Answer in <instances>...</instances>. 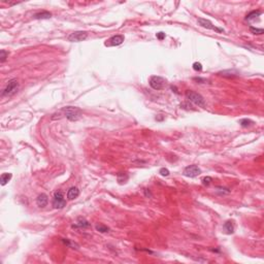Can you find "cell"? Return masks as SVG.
I'll use <instances>...</instances> for the list:
<instances>
[{
  "label": "cell",
  "mask_w": 264,
  "mask_h": 264,
  "mask_svg": "<svg viewBox=\"0 0 264 264\" xmlns=\"http://www.w3.org/2000/svg\"><path fill=\"white\" fill-rule=\"evenodd\" d=\"M62 117H66L69 121H78L82 117V110L75 106H65L60 110Z\"/></svg>",
  "instance_id": "6da1fadb"
},
{
  "label": "cell",
  "mask_w": 264,
  "mask_h": 264,
  "mask_svg": "<svg viewBox=\"0 0 264 264\" xmlns=\"http://www.w3.org/2000/svg\"><path fill=\"white\" fill-rule=\"evenodd\" d=\"M186 97L190 102H192L193 104H195V105H197L199 107H205V105H207L204 98L202 97L200 94L196 93V92L187 91L186 92Z\"/></svg>",
  "instance_id": "7a4b0ae2"
},
{
  "label": "cell",
  "mask_w": 264,
  "mask_h": 264,
  "mask_svg": "<svg viewBox=\"0 0 264 264\" xmlns=\"http://www.w3.org/2000/svg\"><path fill=\"white\" fill-rule=\"evenodd\" d=\"M18 89H19V83L16 79H11L8 81L6 87L3 89L1 93V97H8V96H13L14 94L17 93Z\"/></svg>",
  "instance_id": "3957f363"
},
{
  "label": "cell",
  "mask_w": 264,
  "mask_h": 264,
  "mask_svg": "<svg viewBox=\"0 0 264 264\" xmlns=\"http://www.w3.org/2000/svg\"><path fill=\"white\" fill-rule=\"evenodd\" d=\"M150 86L151 88H153L154 90H163L166 86V79L161 78V76H158V75H153L151 76L150 79V82H149Z\"/></svg>",
  "instance_id": "277c9868"
},
{
  "label": "cell",
  "mask_w": 264,
  "mask_h": 264,
  "mask_svg": "<svg viewBox=\"0 0 264 264\" xmlns=\"http://www.w3.org/2000/svg\"><path fill=\"white\" fill-rule=\"evenodd\" d=\"M53 204L54 208H63L66 205V200L64 199V196H63V193L61 191H57L55 192V194L53 196Z\"/></svg>",
  "instance_id": "5b68a950"
},
{
  "label": "cell",
  "mask_w": 264,
  "mask_h": 264,
  "mask_svg": "<svg viewBox=\"0 0 264 264\" xmlns=\"http://www.w3.org/2000/svg\"><path fill=\"white\" fill-rule=\"evenodd\" d=\"M87 37H88V33L86 31H75L70 33L67 39L70 42H81L84 41Z\"/></svg>",
  "instance_id": "8992f818"
},
{
  "label": "cell",
  "mask_w": 264,
  "mask_h": 264,
  "mask_svg": "<svg viewBox=\"0 0 264 264\" xmlns=\"http://www.w3.org/2000/svg\"><path fill=\"white\" fill-rule=\"evenodd\" d=\"M201 173V170L197 165H189V166L185 167L183 171V174L187 177H196Z\"/></svg>",
  "instance_id": "52a82bcc"
},
{
  "label": "cell",
  "mask_w": 264,
  "mask_h": 264,
  "mask_svg": "<svg viewBox=\"0 0 264 264\" xmlns=\"http://www.w3.org/2000/svg\"><path fill=\"white\" fill-rule=\"evenodd\" d=\"M198 21V24L200 25L201 27L203 28H207V29H210V30H213V31H216L218 33H222L224 32V29L223 28H219V27L215 26L211 21H208L207 19H202V18H199L197 20Z\"/></svg>",
  "instance_id": "ba28073f"
},
{
  "label": "cell",
  "mask_w": 264,
  "mask_h": 264,
  "mask_svg": "<svg viewBox=\"0 0 264 264\" xmlns=\"http://www.w3.org/2000/svg\"><path fill=\"white\" fill-rule=\"evenodd\" d=\"M124 40H125L124 35H121V34L113 35L110 38L107 39L104 45H105V47H118V45H122L123 42H124Z\"/></svg>",
  "instance_id": "9c48e42d"
},
{
  "label": "cell",
  "mask_w": 264,
  "mask_h": 264,
  "mask_svg": "<svg viewBox=\"0 0 264 264\" xmlns=\"http://www.w3.org/2000/svg\"><path fill=\"white\" fill-rule=\"evenodd\" d=\"M49 203V197L47 194H45V193H41V194H39L37 196V198H36V204H37V207H45Z\"/></svg>",
  "instance_id": "30bf717a"
},
{
  "label": "cell",
  "mask_w": 264,
  "mask_h": 264,
  "mask_svg": "<svg viewBox=\"0 0 264 264\" xmlns=\"http://www.w3.org/2000/svg\"><path fill=\"white\" fill-rule=\"evenodd\" d=\"M79 195V190L76 187H71L67 191V199L68 200H73V199L78 198Z\"/></svg>",
  "instance_id": "8fae6325"
},
{
  "label": "cell",
  "mask_w": 264,
  "mask_h": 264,
  "mask_svg": "<svg viewBox=\"0 0 264 264\" xmlns=\"http://www.w3.org/2000/svg\"><path fill=\"white\" fill-rule=\"evenodd\" d=\"M75 228H78V227H79V228H88V227H90V223L85 219H83V218H79L76 224L72 225V228H75Z\"/></svg>",
  "instance_id": "7c38bea8"
},
{
  "label": "cell",
  "mask_w": 264,
  "mask_h": 264,
  "mask_svg": "<svg viewBox=\"0 0 264 264\" xmlns=\"http://www.w3.org/2000/svg\"><path fill=\"white\" fill-rule=\"evenodd\" d=\"M52 17V14L49 13V11H40V13H36L35 15H33V18L36 20H42V19H50Z\"/></svg>",
  "instance_id": "4fadbf2b"
},
{
  "label": "cell",
  "mask_w": 264,
  "mask_h": 264,
  "mask_svg": "<svg viewBox=\"0 0 264 264\" xmlns=\"http://www.w3.org/2000/svg\"><path fill=\"white\" fill-rule=\"evenodd\" d=\"M223 229L227 234H232L234 232V226L231 221H227V222L223 225Z\"/></svg>",
  "instance_id": "5bb4252c"
},
{
  "label": "cell",
  "mask_w": 264,
  "mask_h": 264,
  "mask_svg": "<svg viewBox=\"0 0 264 264\" xmlns=\"http://www.w3.org/2000/svg\"><path fill=\"white\" fill-rule=\"evenodd\" d=\"M11 177H13V174L10 173V172L2 173L1 177H0V184H1V186H5V185H6V184L11 180Z\"/></svg>",
  "instance_id": "9a60e30c"
},
{
  "label": "cell",
  "mask_w": 264,
  "mask_h": 264,
  "mask_svg": "<svg viewBox=\"0 0 264 264\" xmlns=\"http://www.w3.org/2000/svg\"><path fill=\"white\" fill-rule=\"evenodd\" d=\"M261 14H262V13H261V11H251L250 14H248V16H247V18H245V20L250 22V21L255 20L257 17H259Z\"/></svg>",
  "instance_id": "2e32d148"
},
{
  "label": "cell",
  "mask_w": 264,
  "mask_h": 264,
  "mask_svg": "<svg viewBox=\"0 0 264 264\" xmlns=\"http://www.w3.org/2000/svg\"><path fill=\"white\" fill-rule=\"evenodd\" d=\"M95 228H96L97 231H99L101 233H105V232H109V227H106L105 225H102V224H97L96 226H95Z\"/></svg>",
  "instance_id": "e0dca14e"
},
{
  "label": "cell",
  "mask_w": 264,
  "mask_h": 264,
  "mask_svg": "<svg viewBox=\"0 0 264 264\" xmlns=\"http://www.w3.org/2000/svg\"><path fill=\"white\" fill-rule=\"evenodd\" d=\"M62 241H63L64 244H65V245H67V247L72 248V249H79V245H76L75 242L70 241L69 239H67V238H63V239H62Z\"/></svg>",
  "instance_id": "ac0fdd59"
},
{
  "label": "cell",
  "mask_w": 264,
  "mask_h": 264,
  "mask_svg": "<svg viewBox=\"0 0 264 264\" xmlns=\"http://www.w3.org/2000/svg\"><path fill=\"white\" fill-rule=\"evenodd\" d=\"M239 124H241V127H248V126H251L252 124H254V122L249 119H242L239 121Z\"/></svg>",
  "instance_id": "d6986e66"
},
{
  "label": "cell",
  "mask_w": 264,
  "mask_h": 264,
  "mask_svg": "<svg viewBox=\"0 0 264 264\" xmlns=\"http://www.w3.org/2000/svg\"><path fill=\"white\" fill-rule=\"evenodd\" d=\"M250 31H251V33H253V34H258V35H261L264 33V30L262 28H260V29L255 28V27H253V26L250 27Z\"/></svg>",
  "instance_id": "ffe728a7"
},
{
  "label": "cell",
  "mask_w": 264,
  "mask_h": 264,
  "mask_svg": "<svg viewBox=\"0 0 264 264\" xmlns=\"http://www.w3.org/2000/svg\"><path fill=\"white\" fill-rule=\"evenodd\" d=\"M8 57V53L5 50H1L0 51V62L1 63H4L6 58Z\"/></svg>",
  "instance_id": "44dd1931"
},
{
  "label": "cell",
  "mask_w": 264,
  "mask_h": 264,
  "mask_svg": "<svg viewBox=\"0 0 264 264\" xmlns=\"http://www.w3.org/2000/svg\"><path fill=\"white\" fill-rule=\"evenodd\" d=\"M193 69L196 70V71H201V70H202V65H201V63H199V62H194V63H193Z\"/></svg>",
  "instance_id": "7402d4cb"
},
{
  "label": "cell",
  "mask_w": 264,
  "mask_h": 264,
  "mask_svg": "<svg viewBox=\"0 0 264 264\" xmlns=\"http://www.w3.org/2000/svg\"><path fill=\"white\" fill-rule=\"evenodd\" d=\"M159 173H160L162 177H167V176H169V170H168L167 168L163 167V168H161V169L159 170Z\"/></svg>",
  "instance_id": "603a6c76"
},
{
  "label": "cell",
  "mask_w": 264,
  "mask_h": 264,
  "mask_svg": "<svg viewBox=\"0 0 264 264\" xmlns=\"http://www.w3.org/2000/svg\"><path fill=\"white\" fill-rule=\"evenodd\" d=\"M211 177H203V179H202V184H203V185H205V186H208L211 184Z\"/></svg>",
  "instance_id": "cb8c5ba5"
},
{
  "label": "cell",
  "mask_w": 264,
  "mask_h": 264,
  "mask_svg": "<svg viewBox=\"0 0 264 264\" xmlns=\"http://www.w3.org/2000/svg\"><path fill=\"white\" fill-rule=\"evenodd\" d=\"M156 36H157V38L159 39V40H163V39L165 38V33L163 32H159L156 34Z\"/></svg>",
  "instance_id": "d4e9b609"
}]
</instances>
